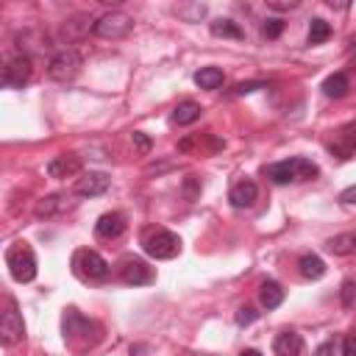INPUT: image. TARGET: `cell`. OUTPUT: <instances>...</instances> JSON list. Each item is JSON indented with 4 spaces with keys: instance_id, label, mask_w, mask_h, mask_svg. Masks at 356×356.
I'll list each match as a JSON object with an SVG mask.
<instances>
[{
    "instance_id": "obj_1",
    "label": "cell",
    "mask_w": 356,
    "mask_h": 356,
    "mask_svg": "<svg viewBox=\"0 0 356 356\" xmlns=\"http://www.w3.org/2000/svg\"><path fill=\"white\" fill-rule=\"evenodd\" d=\"M264 172H267V178H270L273 184H289V181H309V178H314L320 170H317L314 161L295 156V159H284V161L267 164Z\"/></svg>"
},
{
    "instance_id": "obj_2",
    "label": "cell",
    "mask_w": 356,
    "mask_h": 356,
    "mask_svg": "<svg viewBox=\"0 0 356 356\" xmlns=\"http://www.w3.org/2000/svg\"><path fill=\"white\" fill-rule=\"evenodd\" d=\"M142 248L150 259H159V261H167V259H175L181 253V239L167 231V228H150L145 236H142Z\"/></svg>"
},
{
    "instance_id": "obj_3",
    "label": "cell",
    "mask_w": 356,
    "mask_h": 356,
    "mask_svg": "<svg viewBox=\"0 0 356 356\" xmlns=\"http://www.w3.org/2000/svg\"><path fill=\"white\" fill-rule=\"evenodd\" d=\"M6 267H8L11 278L19 284H28L36 278V256L25 242H17L6 250Z\"/></svg>"
},
{
    "instance_id": "obj_4",
    "label": "cell",
    "mask_w": 356,
    "mask_h": 356,
    "mask_svg": "<svg viewBox=\"0 0 356 356\" xmlns=\"http://www.w3.org/2000/svg\"><path fill=\"white\" fill-rule=\"evenodd\" d=\"M72 273L81 281H106L111 267H108V261L97 250L83 248V250H75V256H72Z\"/></svg>"
},
{
    "instance_id": "obj_5",
    "label": "cell",
    "mask_w": 356,
    "mask_h": 356,
    "mask_svg": "<svg viewBox=\"0 0 356 356\" xmlns=\"http://www.w3.org/2000/svg\"><path fill=\"white\" fill-rule=\"evenodd\" d=\"M81 53L78 50H72V47H67V50H58L53 58H50V64H47V75L53 78V81H61V83H67V81H72L78 72H81Z\"/></svg>"
},
{
    "instance_id": "obj_6",
    "label": "cell",
    "mask_w": 356,
    "mask_h": 356,
    "mask_svg": "<svg viewBox=\"0 0 356 356\" xmlns=\"http://www.w3.org/2000/svg\"><path fill=\"white\" fill-rule=\"evenodd\" d=\"M131 28H134V19H131L125 11L103 14V17L92 25V31H95L100 39H122V36L131 33Z\"/></svg>"
},
{
    "instance_id": "obj_7",
    "label": "cell",
    "mask_w": 356,
    "mask_h": 356,
    "mask_svg": "<svg viewBox=\"0 0 356 356\" xmlns=\"http://www.w3.org/2000/svg\"><path fill=\"white\" fill-rule=\"evenodd\" d=\"M31 75H33L31 56L19 53V56H14V58L6 61V67H3V86H8V89H22V86L31 81Z\"/></svg>"
},
{
    "instance_id": "obj_8",
    "label": "cell",
    "mask_w": 356,
    "mask_h": 356,
    "mask_svg": "<svg viewBox=\"0 0 356 356\" xmlns=\"http://www.w3.org/2000/svg\"><path fill=\"white\" fill-rule=\"evenodd\" d=\"M120 278L128 286H145V284L156 281V273H153V267H147V261L128 256V259L120 261Z\"/></svg>"
},
{
    "instance_id": "obj_9",
    "label": "cell",
    "mask_w": 356,
    "mask_h": 356,
    "mask_svg": "<svg viewBox=\"0 0 356 356\" xmlns=\"http://www.w3.org/2000/svg\"><path fill=\"white\" fill-rule=\"evenodd\" d=\"M92 328H95V323L86 320L83 314H78L75 309H67L64 317H61V331H64V339H67L70 345H78V339L86 342Z\"/></svg>"
},
{
    "instance_id": "obj_10",
    "label": "cell",
    "mask_w": 356,
    "mask_h": 356,
    "mask_svg": "<svg viewBox=\"0 0 356 356\" xmlns=\"http://www.w3.org/2000/svg\"><path fill=\"white\" fill-rule=\"evenodd\" d=\"M22 337H25V323H22L19 312L14 309V303H8V309L0 317V339H3V345H14Z\"/></svg>"
},
{
    "instance_id": "obj_11",
    "label": "cell",
    "mask_w": 356,
    "mask_h": 356,
    "mask_svg": "<svg viewBox=\"0 0 356 356\" xmlns=\"http://www.w3.org/2000/svg\"><path fill=\"white\" fill-rule=\"evenodd\" d=\"M125 214H120V211H106V214H100L97 217V222H95V234L100 236V239H117V236H122L125 234Z\"/></svg>"
},
{
    "instance_id": "obj_12",
    "label": "cell",
    "mask_w": 356,
    "mask_h": 356,
    "mask_svg": "<svg viewBox=\"0 0 356 356\" xmlns=\"http://www.w3.org/2000/svg\"><path fill=\"white\" fill-rule=\"evenodd\" d=\"M108 184H111V178L106 172H83L78 178V184H75V192L81 197H97V195H103L108 189Z\"/></svg>"
},
{
    "instance_id": "obj_13",
    "label": "cell",
    "mask_w": 356,
    "mask_h": 356,
    "mask_svg": "<svg viewBox=\"0 0 356 356\" xmlns=\"http://www.w3.org/2000/svg\"><path fill=\"white\" fill-rule=\"evenodd\" d=\"M256 197H259V186H256V181H250V178L236 181V184L231 186V192H228V200H231L234 209H248V206L256 203Z\"/></svg>"
},
{
    "instance_id": "obj_14",
    "label": "cell",
    "mask_w": 356,
    "mask_h": 356,
    "mask_svg": "<svg viewBox=\"0 0 356 356\" xmlns=\"http://www.w3.org/2000/svg\"><path fill=\"white\" fill-rule=\"evenodd\" d=\"M273 350H275V356H300L303 353V337L298 331L286 328L273 339Z\"/></svg>"
},
{
    "instance_id": "obj_15",
    "label": "cell",
    "mask_w": 356,
    "mask_h": 356,
    "mask_svg": "<svg viewBox=\"0 0 356 356\" xmlns=\"http://www.w3.org/2000/svg\"><path fill=\"white\" fill-rule=\"evenodd\" d=\"M331 153H337L339 159H350L356 156V122H348L337 131V145H328Z\"/></svg>"
},
{
    "instance_id": "obj_16",
    "label": "cell",
    "mask_w": 356,
    "mask_h": 356,
    "mask_svg": "<svg viewBox=\"0 0 356 356\" xmlns=\"http://www.w3.org/2000/svg\"><path fill=\"white\" fill-rule=\"evenodd\" d=\"M75 203L64 195V192H53V195H47V197H42L39 203H36V217H53V214H61V211H67V209H72Z\"/></svg>"
},
{
    "instance_id": "obj_17",
    "label": "cell",
    "mask_w": 356,
    "mask_h": 356,
    "mask_svg": "<svg viewBox=\"0 0 356 356\" xmlns=\"http://www.w3.org/2000/svg\"><path fill=\"white\" fill-rule=\"evenodd\" d=\"M298 273L306 278V281H320L325 275V261L317 256V253H303L298 259Z\"/></svg>"
},
{
    "instance_id": "obj_18",
    "label": "cell",
    "mask_w": 356,
    "mask_h": 356,
    "mask_svg": "<svg viewBox=\"0 0 356 356\" xmlns=\"http://www.w3.org/2000/svg\"><path fill=\"white\" fill-rule=\"evenodd\" d=\"M78 170H81V159L78 156H56L47 164V175L50 178H67V175H75Z\"/></svg>"
},
{
    "instance_id": "obj_19",
    "label": "cell",
    "mask_w": 356,
    "mask_h": 356,
    "mask_svg": "<svg viewBox=\"0 0 356 356\" xmlns=\"http://www.w3.org/2000/svg\"><path fill=\"white\" fill-rule=\"evenodd\" d=\"M284 286L281 284H275V281H264L261 286H259V303L267 309V312H273V309H278L281 303H284Z\"/></svg>"
},
{
    "instance_id": "obj_20",
    "label": "cell",
    "mask_w": 356,
    "mask_h": 356,
    "mask_svg": "<svg viewBox=\"0 0 356 356\" xmlns=\"http://www.w3.org/2000/svg\"><path fill=\"white\" fill-rule=\"evenodd\" d=\"M325 248H328V253H334V256H350V253H356V231H345V234L331 236V239L325 242Z\"/></svg>"
},
{
    "instance_id": "obj_21",
    "label": "cell",
    "mask_w": 356,
    "mask_h": 356,
    "mask_svg": "<svg viewBox=\"0 0 356 356\" xmlns=\"http://www.w3.org/2000/svg\"><path fill=\"white\" fill-rule=\"evenodd\" d=\"M348 89H350V81H348L345 72H331V75L323 81V92H325V97L339 100V97L348 95Z\"/></svg>"
},
{
    "instance_id": "obj_22",
    "label": "cell",
    "mask_w": 356,
    "mask_h": 356,
    "mask_svg": "<svg viewBox=\"0 0 356 356\" xmlns=\"http://www.w3.org/2000/svg\"><path fill=\"white\" fill-rule=\"evenodd\" d=\"M200 106L195 103V100H184V103H178L175 108H172V122L175 125H192V122H197L200 120Z\"/></svg>"
},
{
    "instance_id": "obj_23",
    "label": "cell",
    "mask_w": 356,
    "mask_h": 356,
    "mask_svg": "<svg viewBox=\"0 0 356 356\" xmlns=\"http://www.w3.org/2000/svg\"><path fill=\"white\" fill-rule=\"evenodd\" d=\"M209 31H211L214 36H222V39H242V36H245V31H242L234 19H228V17L211 19V22H209Z\"/></svg>"
},
{
    "instance_id": "obj_24",
    "label": "cell",
    "mask_w": 356,
    "mask_h": 356,
    "mask_svg": "<svg viewBox=\"0 0 356 356\" xmlns=\"http://www.w3.org/2000/svg\"><path fill=\"white\" fill-rule=\"evenodd\" d=\"M195 83L200 89H217V86H222V70L220 67H200L195 72Z\"/></svg>"
},
{
    "instance_id": "obj_25",
    "label": "cell",
    "mask_w": 356,
    "mask_h": 356,
    "mask_svg": "<svg viewBox=\"0 0 356 356\" xmlns=\"http://www.w3.org/2000/svg\"><path fill=\"white\" fill-rule=\"evenodd\" d=\"M331 39V25L325 22V19H312L309 22V36H306V42L309 44H323V42H328Z\"/></svg>"
},
{
    "instance_id": "obj_26",
    "label": "cell",
    "mask_w": 356,
    "mask_h": 356,
    "mask_svg": "<svg viewBox=\"0 0 356 356\" xmlns=\"http://www.w3.org/2000/svg\"><path fill=\"white\" fill-rule=\"evenodd\" d=\"M284 25H286V22H284L281 17H267L264 25H261V36H264V39H278L281 31H284Z\"/></svg>"
},
{
    "instance_id": "obj_27",
    "label": "cell",
    "mask_w": 356,
    "mask_h": 356,
    "mask_svg": "<svg viewBox=\"0 0 356 356\" xmlns=\"http://www.w3.org/2000/svg\"><path fill=\"white\" fill-rule=\"evenodd\" d=\"M339 300H342V306H345V309H350V306L356 303V281H353V278L342 281V289H339Z\"/></svg>"
},
{
    "instance_id": "obj_28",
    "label": "cell",
    "mask_w": 356,
    "mask_h": 356,
    "mask_svg": "<svg viewBox=\"0 0 356 356\" xmlns=\"http://www.w3.org/2000/svg\"><path fill=\"white\" fill-rule=\"evenodd\" d=\"M175 11L181 14V17H186V22H197L203 14H206V6L203 3H195V6H175Z\"/></svg>"
},
{
    "instance_id": "obj_29",
    "label": "cell",
    "mask_w": 356,
    "mask_h": 356,
    "mask_svg": "<svg viewBox=\"0 0 356 356\" xmlns=\"http://www.w3.org/2000/svg\"><path fill=\"white\" fill-rule=\"evenodd\" d=\"M236 325H250V323H256L259 320V312L253 309V306H242V309H236Z\"/></svg>"
},
{
    "instance_id": "obj_30",
    "label": "cell",
    "mask_w": 356,
    "mask_h": 356,
    "mask_svg": "<svg viewBox=\"0 0 356 356\" xmlns=\"http://www.w3.org/2000/svg\"><path fill=\"white\" fill-rule=\"evenodd\" d=\"M184 195H186V200H195V197L200 195V178L189 175V178L184 181Z\"/></svg>"
},
{
    "instance_id": "obj_31",
    "label": "cell",
    "mask_w": 356,
    "mask_h": 356,
    "mask_svg": "<svg viewBox=\"0 0 356 356\" xmlns=\"http://www.w3.org/2000/svg\"><path fill=\"white\" fill-rule=\"evenodd\" d=\"M256 89H264V81H248V83H236L234 86V95H250Z\"/></svg>"
},
{
    "instance_id": "obj_32",
    "label": "cell",
    "mask_w": 356,
    "mask_h": 356,
    "mask_svg": "<svg viewBox=\"0 0 356 356\" xmlns=\"http://www.w3.org/2000/svg\"><path fill=\"white\" fill-rule=\"evenodd\" d=\"M314 356H342V350H339V345L337 342H323L320 348H317V353Z\"/></svg>"
},
{
    "instance_id": "obj_33",
    "label": "cell",
    "mask_w": 356,
    "mask_h": 356,
    "mask_svg": "<svg viewBox=\"0 0 356 356\" xmlns=\"http://www.w3.org/2000/svg\"><path fill=\"white\" fill-rule=\"evenodd\" d=\"M134 145H136L139 153H147V150H150V139H147L142 131H134Z\"/></svg>"
},
{
    "instance_id": "obj_34",
    "label": "cell",
    "mask_w": 356,
    "mask_h": 356,
    "mask_svg": "<svg viewBox=\"0 0 356 356\" xmlns=\"http://www.w3.org/2000/svg\"><path fill=\"white\" fill-rule=\"evenodd\" d=\"M342 356H356V334H348L342 339Z\"/></svg>"
},
{
    "instance_id": "obj_35",
    "label": "cell",
    "mask_w": 356,
    "mask_h": 356,
    "mask_svg": "<svg viewBox=\"0 0 356 356\" xmlns=\"http://www.w3.org/2000/svg\"><path fill=\"white\" fill-rule=\"evenodd\" d=\"M339 200L348 203V206H356V184L348 186V189H342V192H339Z\"/></svg>"
},
{
    "instance_id": "obj_36",
    "label": "cell",
    "mask_w": 356,
    "mask_h": 356,
    "mask_svg": "<svg viewBox=\"0 0 356 356\" xmlns=\"http://www.w3.org/2000/svg\"><path fill=\"white\" fill-rule=\"evenodd\" d=\"M270 6H273V8H281V11H284V8H295L298 3H295V0H292V3H284V0H270Z\"/></svg>"
},
{
    "instance_id": "obj_37",
    "label": "cell",
    "mask_w": 356,
    "mask_h": 356,
    "mask_svg": "<svg viewBox=\"0 0 356 356\" xmlns=\"http://www.w3.org/2000/svg\"><path fill=\"white\" fill-rule=\"evenodd\" d=\"M239 356H261V353H259V350H253V348H248V350H242Z\"/></svg>"
}]
</instances>
